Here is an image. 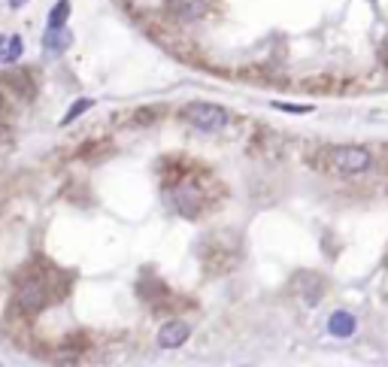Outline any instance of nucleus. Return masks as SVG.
<instances>
[{"label": "nucleus", "mask_w": 388, "mask_h": 367, "mask_svg": "<svg viewBox=\"0 0 388 367\" xmlns=\"http://www.w3.org/2000/svg\"><path fill=\"white\" fill-rule=\"evenodd\" d=\"M179 115H183L192 128L206 131V133H216L221 128H228V122H230V113L225 110V106L206 104V100H194V104L183 106V113H179Z\"/></svg>", "instance_id": "nucleus-1"}, {"label": "nucleus", "mask_w": 388, "mask_h": 367, "mask_svg": "<svg viewBox=\"0 0 388 367\" xmlns=\"http://www.w3.org/2000/svg\"><path fill=\"white\" fill-rule=\"evenodd\" d=\"M328 164H331L337 173L352 177V173L370 170V167H373V155H370L364 146H334L331 152H328Z\"/></svg>", "instance_id": "nucleus-2"}, {"label": "nucleus", "mask_w": 388, "mask_h": 367, "mask_svg": "<svg viewBox=\"0 0 388 367\" xmlns=\"http://www.w3.org/2000/svg\"><path fill=\"white\" fill-rule=\"evenodd\" d=\"M164 6L176 22H197L210 10V0H164Z\"/></svg>", "instance_id": "nucleus-3"}, {"label": "nucleus", "mask_w": 388, "mask_h": 367, "mask_svg": "<svg viewBox=\"0 0 388 367\" xmlns=\"http://www.w3.org/2000/svg\"><path fill=\"white\" fill-rule=\"evenodd\" d=\"M19 307H22L24 313L43 310V307H46V286H43V282H37V279L22 282V288H19Z\"/></svg>", "instance_id": "nucleus-4"}, {"label": "nucleus", "mask_w": 388, "mask_h": 367, "mask_svg": "<svg viewBox=\"0 0 388 367\" xmlns=\"http://www.w3.org/2000/svg\"><path fill=\"white\" fill-rule=\"evenodd\" d=\"M188 334H192V328H188L185 322H167L158 331V346L161 349H179L188 340Z\"/></svg>", "instance_id": "nucleus-5"}, {"label": "nucleus", "mask_w": 388, "mask_h": 367, "mask_svg": "<svg viewBox=\"0 0 388 367\" xmlns=\"http://www.w3.org/2000/svg\"><path fill=\"white\" fill-rule=\"evenodd\" d=\"M355 328H358V322H355V316L352 313H334L331 319H328V334L331 337H352Z\"/></svg>", "instance_id": "nucleus-6"}, {"label": "nucleus", "mask_w": 388, "mask_h": 367, "mask_svg": "<svg viewBox=\"0 0 388 367\" xmlns=\"http://www.w3.org/2000/svg\"><path fill=\"white\" fill-rule=\"evenodd\" d=\"M70 31L67 28H46V37H43V46L49 49L52 55H58V52H64V49L70 46Z\"/></svg>", "instance_id": "nucleus-7"}, {"label": "nucleus", "mask_w": 388, "mask_h": 367, "mask_svg": "<svg viewBox=\"0 0 388 367\" xmlns=\"http://www.w3.org/2000/svg\"><path fill=\"white\" fill-rule=\"evenodd\" d=\"M22 49H24V43H22L19 33H15V37H6L3 43H0V64H15L22 58Z\"/></svg>", "instance_id": "nucleus-8"}, {"label": "nucleus", "mask_w": 388, "mask_h": 367, "mask_svg": "<svg viewBox=\"0 0 388 367\" xmlns=\"http://www.w3.org/2000/svg\"><path fill=\"white\" fill-rule=\"evenodd\" d=\"M67 15H70V3L67 0H58L49 13V28H67Z\"/></svg>", "instance_id": "nucleus-9"}, {"label": "nucleus", "mask_w": 388, "mask_h": 367, "mask_svg": "<svg viewBox=\"0 0 388 367\" xmlns=\"http://www.w3.org/2000/svg\"><path fill=\"white\" fill-rule=\"evenodd\" d=\"M92 106H94V100H92V97H79L76 104H73L70 110H67V115H64V119H61V124H70V122H76L79 115H82V113H88V110H92Z\"/></svg>", "instance_id": "nucleus-10"}, {"label": "nucleus", "mask_w": 388, "mask_h": 367, "mask_svg": "<svg viewBox=\"0 0 388 367\" xmlns=\"http://www.w3.org/2000/svg\"><path fill=\"white\" fill-rule=\"evenodd\" d=\"M276 110H285V113H310V106H292V104H276Z\"/></svg>", "instance_id": "nucleus-11"}, {"label": "nucleus", "mask_w": 388, "mask_h": 367, "mask_svg": "<svg viewBox=\"0 0 388 367\" xmlns=\"http://www.w3.org/2000/svg\"><path fill=\"white\" fill-rule=\"evenodd\" d=\"M24 3H28V0H10V6H12V10H19V6H24Z\"/></svg>", "instance_id": "nucleus-12"}, {"label": "nucleus", "mask_w": 388, "mask_h": 367, "mask_svg": "<svg viewBox=\"0 0 388 367\" xmlns=\"http://www.w3.org/2000/svg\"><path fill=\"white\" fill-rule=\"evenodd\" d=\"M0 43H3V37H0Z\"/></svg>", "instance_id": "nucleus-13"}]
</instances>
